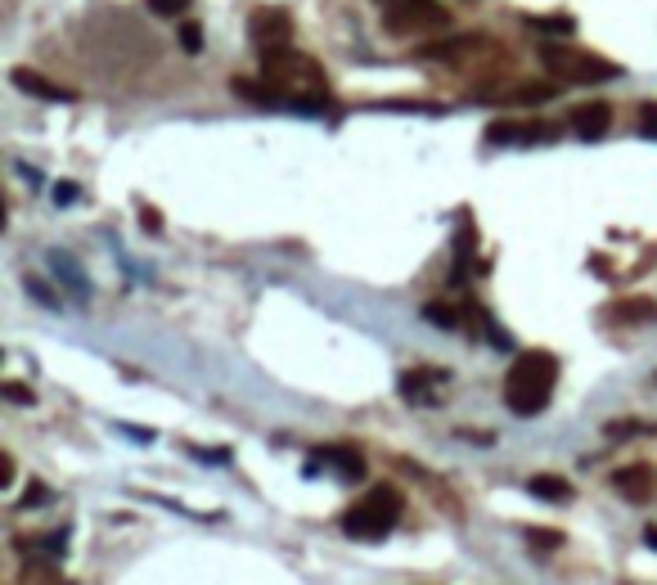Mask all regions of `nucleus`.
Here are the masks:
<instances>
[{
    "label": "nucleus",
    "instance_id": "39448f33",
    "mask_svg": "<svg viewBox=\"0 0 657 585\" xmlns=\"http://www.w3.org/2000/svg\"><path fill=\"white\" fill-rule=\"evenodd\" d=\"M383 5V32L387 36H419L450 27V9L437 0H378Z\"/></svg>",
    "mask_w": 657,
    "mask_h": 585
},
{
    "label": "nucleus",
    "instance_id": "0eeeda50",
    "mask_svg": "<svg viewBox=\"0 0 657 585\" xmlns=\"http://www.w3.org/2000/svg\"><path fill=\"white\" fill-rule=\"evenodd\" d=\"M612 491H617L621 500H630V504H648V500H653V491H657L653 468H648V464L617 468V473H612Z\"/></svg>",
    "mask_w": 657,
    "mask_h": 585
},
{
    "label": "nucleus",
    "instance_id": "9d476101",
    "mask_svg": "<svg viewBox=\"0 0 657 585\" xmlns=\"http://www.w3.org/2000/svg\"><path fill=\"white\" fill-rule=\"evenodd\" d=\"M612 126V104H603V99H590V104H581L572 113V131L576 140H603Z\"/></svg>",
    "mask_w": 657,
    "mask_h": 585
},
{
    "label": "nucleus",
    "instance_id": "6e6552de",
    "mask_svg": "<svg viewBox=\"0 0 657 585\" xmlns=\"http://www.w3.org/2000/svg\"><path fill=\"white\" fill-rule=\"evenodd\" d=\"M9 81H14L23 95H36V99H50V104H68V99H77V90L59 86V81H50L45 72L36 68H9Z\"/></svg>",
    "mask_w": 657,
    "mask_h": 585
},
{
    "label": "nucleus",
    "instance_id": "f257e3e1",
    "mask_svg": "<svg viewBox=\"0 0 657 585\" xmlns=\"http://www.w3.org/2000/svg\"><path fill=\"white\" fill-rule=\"evenodd\" d=\"M261 81L279 95V108H306V113L329 108V77H324V68L311 54L293 50V45L261 50Z\"/></svg>",
    "mask_w": 657,
    "mask_h": 585
},
{
    "label": "nucleus",
    "instance_id": "f03ea898",
    "mask_svg": "<svg viewBox=\"0 0 657 585\" xmlns=\"http://www.w3.org/2000/svg\"><path fill=\"white\" fill-rule=\"evenodd\" d=\"M558 387V356L554 351H518L509 365V374H504V405H509L518 419H531V414H540L549 405V396H554Z\"/></svg>",
    "mask_w": 657,
    "mask_h": 585
},
{
    "label": "nucleus",
    "instance_id": "5701e85b",
    "mask_svg": "<svg viewBox=\"0 0 657 585\" xmlns=\"http://www.w3.org/2000/svg\"><path fill=\"white\" fill-rule=\"evenodd\" d=\"M27 288H32V297H41L45 306H59V297H50V288H45V284H36V279H27Z\"/></svg>",
    "mask_w": 657,
    "mask_h": 585
},
{
    "label": "nucleus",
    "instance_id": "a878e982",
    "mask_svg": "<svg viewBox=\"0 0 657 585\" xmlns=\"http://www.w3.org/2000/svg\"><path fill=\"white\" fill-rule=\"evenodd\" d=\"M644 536H648V540H653V545H657V527H648V531H644Z\"/></svg>",
    "mask_w": 657,
    "mask_h": 585
},
{
    "label": "nucleus",
    "instance_id": "f3484780",
    "mask_svg": "<svg viewBox=\"0 0 657 585\" xmlns=\"http://www.w3.org/2000/svg\"><path fill=\"white\" fill-rule=\"evenodd\" d=\"M423 315H428V320H437V324H446V329H455V324H459V315L450 311L446 302H428V306H423Z\"/></svg>",
    "mask_w": 657,
    "mask_h": 585
},
{
    "label": "nucleus",
    "instance_id": "393cba45",
    "mask_svg": "<svg viewBox=\"0 0 657 585\" xmlns=\"http://www.w3.org/2000/svg\"><path fill=\"white\" fill-rule=\"evenodd\" d=\"M54 189H59V194H54L59 203H72V198H77V185H68V180H63V185H54Z\"/></svg>",
    "mask_w": 657,
    "mask_h": 585
},
{
    "label": "nucleus",
    "instance_id": "2eb2a0df",
    "mask_svg": "<svg viewBox=\"0 0 657 585\" xmlns=\"http://www.w3.org/2000/svg\"><path fill=\"white\" fill-rule=\"evenodd\" d=\"M527 23L531 27H536V32H576V23H572V18H567V14H549V18H527Z\"/></svg>",
    "mask_w": 657,
    "mask_h": 585
},
{
    "label": "nucleus",
    "instance_id": "a211bd4d",
    "mask_svg": "<svg viewBox=\"0 0 657 585\" xmlns=\"http://www.w3.org/2000/svg\"><path fill=\"white\" fill-rule=\"evenodd\" d=\"M180 45H185V54L203 50V32H198V23H180Z\"/></svg>",
    "mask_w": 657,
    "mask_h": 585
},
{
    "label": "nucleus",
    "instance_id": "20e7f679",
    "mask_svg": "<svg viewBox=\"0 0 657 585\" xmlns=\"http://www.w3.org/2000/svg\"><path fill=\"white\" fill-rule=\"evenodd\" d=\"M540 63L554 81H576V86H594V81H612L621 77V68L612 59L581 50V45H563V41H540Z\"/></svg>",
    "mask_w": 657,
    "mask_h": 585
},
{
    "label": "nucleus",
    "instance_id": "7ed1b4c3",
    "mask_svg": "<svg viewBox=\"0 0 657 585\" xmlns=\"http://www.w3.org/2000/svg\"><path fill=\"white\" fill-rule=\"evenodd\" d=\"M396 518H401V491L378 482L342 513V531H347L351 540H383L387 531L396 527Z\"/></svg>",
    "mask_w": 657,
    "mask_h": 585
},
{
    "label": "nucleus",
    "instance_id": "423d86ee",
    "mask_svg": "<svg viewBox=\"0 0 657 585\" xmlns=\"http://www.w3.org/2000/svg\"><path fill=\"white\" fill-rule=\"evenodd\" d=\"M248 36H252V45H257V54L275 50V45H293V14L279 5L257 9V14L248 18Z\"/></svg>",
    "mask_w": 657,
    "mask_h": 585
},
{
    "label": "nucleus",
    "instance_id": "4468645a",
    "mask_svg": "<svg viewBox=\"0 0 657 585\" xmlns=\"http://www.w3.org/2000/svg\"><path fill=\"white\" fill-rule=\"evenodd\" d=\"M50 261H54V270H59V275H63V279H68V284H77V288H81V297H86V293H90V284H86V275H81V270H77V266H72V261H68V257H63V252H54V257H50Z\"/></svg>",
    "mask_w": 657,
    "mask_h": 585
},
{
    "label": "nucleus",
    "instance_id": "412c9836",
    "mask_svg": "<svg viewBox=\"0 0 657 585\" xmlns=\"http://www.w3.org/2000/svg\"><path fill=\"white\" fill-rule=\"evenodd\" d=\"M527 540H531V545H563V531H540V527H531Z\"/></svg>",
    "mask_w": 657,
    "mask_h": 585
},
{
    "label": "nucleus",
    "instance_id": "9b49d317",
    "mask_svg": "<svg viewBox=\"0 0 657 585\" xmlns=\"http://www.w3.org/2000/svg\"><path fill=\"white\" fill-rule=\"evenodd\" d=\"M608 315L617 324H657V302L653 297H626V302H617Z\"/></svg>",
    "mask_w": 657,
    "mask_h": 585
},
{
    "label": "nucleus",
    "instance_id": "dca6fc26",
    "mask_svg": "<svg viewBox=\"0 0 657 585\" xmlns=\"http://www.w3.org/2000/svg\"><path fill=\"white\" fill-rule=\"evenodd\" d=\"M149 5V14H158V18H180L189 9V0H144Z\"/></svg>",
    "mask_w": 657,
    "mask_h": 585
},
{
    "label": "nucleus",
    "instance_id": "4be33fe9",
    "mask_svg": "<svg viewBox=\"0 0 657 585\" xmlns=\"http://www.w3.org/2000/svg\"><path fill=\"white\" fill-rule=\"evenodd\" d=\"M140 221H144V230H149V234H162V216L153 212V207L140 203Z\"/></svg>",
    "mask_w": 657,
    "mask_h": 585
},
{
    "label": "nucleus",
    "instance_id": "6ab92c4d",
    "mask_svg": "<svg viewBox=\"0 0 657 585\" xmlns=\"http://www.w3.org/2000/svg\"><path fill=\"white\" fill-rule=\"evenodd\" d=\"M639 135L657 140V104H644V108H639Z\"/></svg>",
    "mask_w": 657,
    "mask_h": 585
},
{
    "label": "nucleus",
    "instance_id": "f8f14e48",
    "mask_svg": "<svg viewBox=\"0 0 657 585\" xmlns=\"http://www.w3.org/2000/svg\"><path fill=\"white\" fill-rule=\"evenodd\" d=\"M315 459L333 464L342 477H365V459H360V450H351V446H320Z\"/></svg>",
    "mask_w": 657,
    "mask_h": 585
},
{
    "label": "nucleus",
    "instance_id": "ddd939ff",
    "mask_svg": "<svg viewBox=\"0 0 657 585\" xmlns=\"http://www.w3.org/2000/svg\"><path fill=\"white\" fill-rule=\"evenodd\" d=\"M527 491H531V495H540V500H572V486H567L563 477H554V473L531 477Z\"/></svg>",
    "mask_w": 657,
    "mask_h": 585
},
{
    "label": "nucleus",
    "instance_id": "aec40b11",
    "mask_svg": "<svg viewBox=\"0 0 657 585\" xmlns=\"http://www.w3.org/2000/svg\"><path fill=\"white\" fill-rule=\"evenodd\" d=\"M0 396H9V401H18V405H36V396L27 392L23 383H0Z\"/></svg>",
    "mask_w": 657,
    "mask_h": 585
},
{
    "label": "nucleus",
    "instance_id": "b1692460",
    "mask_svg": "<svg viewBox=\"0 0 657 585\" xmlns=\"http://www.w3.org/2000/svg\"><path fill=\"white\" fill-rule=\"evenodd\" d=\"M0 486H14V455H5V464H0Z\"/></svg>",
    "mask_w": 657,
    "mask_h": 585
},
{
    "label": "nucleus",
    "instance_id": "1a4fd4ad",
    "mask_svg": "<svg viewBox=\"0 0 657 585\" xmlns=\"http://www.w3.org/2000/svg\"><path fill=\"white\" fill-rule=\"evenodd\" d=\"M554 126L549 122H491L486 126V140L491 144H540V140H554Z\"/></svg>",
    "mask_w": 657,
    "mask_h": 585
}]
</instances>
